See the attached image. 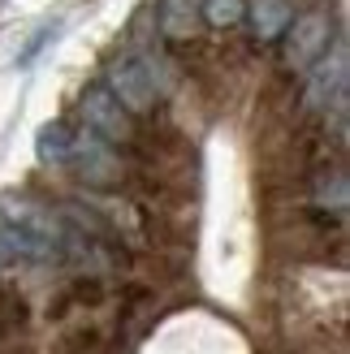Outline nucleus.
<instances>
[{
	"label": "nucleus",
	"mask_w": 350,
	"mask_h": 354,
	"mask_svg": "<svg viewBox=\"0 0 350 354\" xmlns=\"http://www.w3.org/2000/svg\"><path fill=\"white\" fill-rule=\"evenodd\" d=\"M104 86L113 91V100L126 113H147L156 104V78H151V69L138 57H117L109 65V82Z\"/></svg>",
	"instance_id": "1"
},
{
	"label": "nucleus",
	"mask_w": 350,
	"mask_h": 354,
	"mask_svg": "<svg viewBox=\"0 0 350 354\" xmlns=\"http://www.w3.org/2000/svg\"><path fill=\"white\" fill-rule=\"evenodd\" d=\"M329 44H333V22L324 13H303L290 17L286 26V65L290 69H307L311 61H320Z\"/></svg>",
	"instance_id": "2"
},
{
	"label": "nucleus",
	"mask_w": 350,
	"mask_h": 354,
	"mask_svg": "<svg viewBox=\"0 0 350 354\" xmlns=\"http://www.w3.org/2000/svg\"><path fill=\"white\" fill-rule=\"evenodd\" d=\"M69 160L78 165V177H82L86 186H117V182H121V160H117L113 143H104V138L91 134V130L74 134Z\"/></svg>",
	"instance_id": "3"
},
{
	"label": "nucleus",
	"mask_w": 350,
	"mask_h": 354,
	"mask_svg": "<svg viewBox=\"0 0 350 354\" xmlns=\"http://www.w3.org/2000/svg\"><path fill=\"white\" fill-rule=\"evenodd\" d=\"M82 121H86V130L100 134L104 143H113V147L130 138V113L113 100V91L104 82L82 91Z\"/></svg>",
	"instance_id": "4"
},
{
	"label": "nucleus",
	"mask_w": 350,
	"mask_h": 354,
	"mask_svg": "<svg viewBox=\"0 0 350 354\" xmlns=\"http://www.w3.org/2000/svg\"><path fill=\"white\" fill-rule=\"evenodd\" d=\"M0 221L26 229V234H35L39 242L57 246V251L65 246V225H61L57 212H48L44 203H30V199H0Z\"/></svg>",
	"instance_id": "5"
},
{
	"label": "nucleus",
	"mask_w": 350,
	"mask_h": 354,
	"mask_svg": "<svg viewBox=\"0 0 350 354\" xmlns=\"http://www.w3.org/2000/svg\"><path fill=\"white\" fill-rule=\"evenodd\" d=\"M311 82H307V104L311 109H329V104L346 100V48L338 44L333 52H324L320 61H311Z\"/></svg>",
	"instance_id": "6"
},
{
	"label": "nucleus",
	"mask_w": 350,
	"mask_h": 354,
	"mask_svg": "<svg viewBox=\"0 0 350 354\" xmlns=\"http://www.w3.org/2000/svg\"><path fill=\"white\" fill-rule=\"evenodd\" d=\"M290 0H251V35L259 44H273V39H282L286 26H290Z\"/></svg>",
	"instance_id": "7"
},
{
	"label": "nucleus",
	"mask_w": 350,
	"mask_h": 354,
	"mask_svg": "<svg viewBox=\"0 0 350 354\" xmlns=\"http://www.w3.org/2000/svg\"><path fill=\"white\" fill-rule=\"evenodd\" d=\"M199 26V0H160V30L169 39H186Z\"/></svg>",
	"instance_id": "8"
},
{
	"label": "nucleus",
	"mask_w": 350,
	"mask_h": 354,
	"mask_svg": "<svg viewBox=\"0 0 350 354\" xmlns=\"http://www.w3.org/2000/svg\"><path fill=\"white\" fill-rule=\"evenodd\" d=\"M69 147H74V134H69L65 121H48V126L35 134V156L44 165H69Z\"/></svg>",
	"instance_id": "9"
},
{
	"label": "nucleus",
	"mask_w": 350,
	"mask_h": 354,
	"mask_svg": "<svg viewBox=\"0 0 350 354\" xmlns=\"http://www.w3.org/2000/svg\"><path fill=\"white\" fill-rule=\"evenodd\" d=\"M199 17L208 26H234L247 17V0H199Z\"/></svg>",
	"instance_id": "10"
},
{
	"label": "nucleus",
	"mask_w": 350,
	"mask_h": 354,
	"mask_svg": "<svg viewBox=\"0 0 350 354\" xmlns=\"http://www.w3.org/2000/svg\"><path fill=\"white\" fill-rule=\"evenodd\" d=\"M9 263H13V259L5 255V246H0V272H5V268H9Z\"/></svg>",
	"instance_id": "11"
}]
</instances>
